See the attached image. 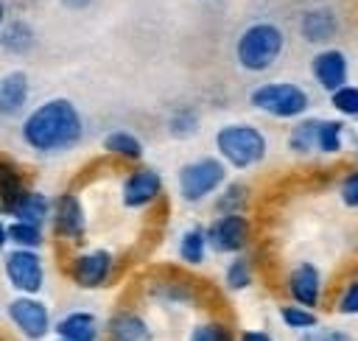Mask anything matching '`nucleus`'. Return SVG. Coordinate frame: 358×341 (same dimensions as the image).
<instances>
[{"label": "nucleus", "mask_w": 358, "mask_h": 341, "mask_svg": "<svg viewBox=\"0 0 358 341\" xmlns=\"http://www.w3.org/2000/svg\"><path fill=\"white\" fill-rule=\"evenodd\" d=\"M20 140L36 154L73 151L84 140V117L70 98H48L22 117Z\"/></svg>", "instance_id": "nucleus-1"}, {"label": "nucleus", "mask_w": 358, "mask_h": 341, "mask_svg": "<svg viewBox=\"0 0 358 341\" xmlns=\"http://www.w3.org/2000/svg\"><path fill=\"white\" fill-rule=\"evenodd\" d=\"M285 50V31L271 20L249 22L235 39V61L246 73L271 70Z\"/></svg>", "instance_id": "nucleus-2"}, {"label": "nucleus", "mask_w": 358, "mask_h": 341, "mask_svg": "<svg viewBox=\"0 0 358 341\" xmlns=\"http://www.w3.org/2000/svg\"><path fill=\"white\" fill-rule=\"evenodd\" d=\"M218 159L232 170H252L268 157V137L252 123H227L215 131Z\"/></svg>", "instance_id": "nucleus-3"}, {"label": "nucleus", "mask_w": 358, "mask_h": 341, "mask_svg": "<svg viewBox=\"0 0 358 341\" xmlns=\"http://www.w3.org/2000/svg\"><path fill=\"white\" fill-rule=\"evenodd\" d=\"M229 182V168L218 157H196L176 170V193L185 204H201Z\"/></svg>", "instance_id": "nucleus-4"}, {"label": "nucleus", "mask_w": 358, "mask_h": 341, "mask_svg": "<svg viewBox=\"0 0 358 341\" xmlns=\"http://www.w3.org/2000/svg\"><path fill=\"white\" fill-rule=\"evenodd\" d=\"M249 103L268 117L299 120L310 106V95L296 81H263L249 92Z\"/></svg>", "instance_id": "nucleus-5"}, {"label": "nucleus", "mask_w": 358, "mask_h": 341, "mask_svg": "<svg viewBox=\"0 0 358 341\" xmlns=\"http://www.w3.org/2000/svg\"><path fill=\"white\" fill-rule=\"evenodd\" d=\"M3 277L17 296H39L48 282V268L34 249H8L3 254Z\"/></svg>", "instance_id": "nucleus-6"}, {"label": "nucleus", "mask_w": 358, "mask_h": 341, "mask_svg": "<svg viewBox=\"0 0 358 341\" xmlns=\"http://www.w3.org/2000/svg\"><path fill=\"white\" fill-rule=\"evenodd\" d=\"M6 319L25 341H45L56 324L48 302L39 296H11L6 302Z\"/></svg>", "instance_id": "nucleus-7"}, {"label": "nucleus", "mask_w": 358, "mask_h": 341, "mask_svg": "<svg viewBox=\"0 0 358 341\" xmlns=\"http://www.w3.org/2000/svg\"><path fill=\"white\" fill-rule=\"evenodd\" d=\"M115 268H117V260L109 249H87L70 257L67 277L81 291H98L112 282Z\"/></svg>", "instance_id": "nucleus-8"}, {"label": "nucleus", "mask_w": 358, "mask_h": 341, "mask_svg": "<svg viewBox=\"0 0 358 341\" xmlns=\"http://www.w3.org/2000/svg\"><path fill=\"white\" fill-rule=\"evenodd\" d=\"M207 243L210 252L215 254H246L252 243V221L246 212H232V215H215L207 224Z\"/></svg>", "instance_id": "nucleus-9"}, {"label": "nucleus", "mask_w": 358, "mask_h": 341, "mask_svg": "<svg viewBox=\"0 0 358 341\" xmlns=\"http://www.w3.org/2000/svg\"><path fill=\"white\" fill-rule=\"evenodd\" d=\"M50 232L62 243H81L87 235V210L78 193L64 190L53 198V212H50Z\"/></svg>", "instance_id": "nucleus-10"}, {"label": "nucleus", "mask_w": 358, "mask_h": 341, "mask_svg": "<svg viewBox=\"0 0 358 341\" xmlns=\"http://www.w3.org/2000/svg\"><path fill=\"white\" fill-rule=\"evenodd\" d=\"M162 190H165V182H162V173L154 170V168H131L123 182H120V201L126 210H145L151 207L154 201L162 198Z\"/></svg>", "instance_id": "nucleus-11"}, {"label": "nucleus", "mask_w": 358, "mask_h": 341, "mask_svg": "<svg viewBox=\"0 0 358 341\" xmlns=\"http://www.w3.org/2000/svg\"><path fill=\"white\" fill-rule=\"evenodd\" d=\"M285 293H288V302L310 307V310H319V305L324 299L322 268L316 263H308V260L291 266L288 274H285Z\"/></svg>", "instance_id": "nucleus-12"}, {"label": "nucleus", "mask_w": 358, "mask_h": 341, "mask_svg": "<svg viewBox=\"0 0 358 341\" xmlns=\"http://www.w3.org/2000/svg\"><path fill=\"white\" fill-rule=\"evenodd\" d=\"M310 75L330 95L336 89H341L347 84V78H350V61H347L344 50H338V48H322L319 53H313V59H310Z\"/></svg>", "instance_id": "nucleus-13"}, {"label": "nucleus", "mask_w": 358, "mask_h": 341, "mask_svg": "<svg viewBox=\"0 0 358 341\" xmlns=\"http://www.w3.org/2000/svg\"><path fill=\"white\" fill-rule=\"evenodd\" d=\"M338 28H341L338 14L330 6H310L299 14V22H296V31L308 45H327L338 34Z\"/></svg>", "instance_id": "nucleus-14"}, {"label": "nucleus", "mask_w": 358, "mask_h": 341, "mask_svg": "<svg viewBox=\"0 0 358 341\" xmlns=\"http://www.w3.org/2000/svg\"><path fill=\"white\" fill-rule=\"evenodd\" d=\"M106 341H154L148 319L134 307H117L103 324Z\"/></svg>", "instance_id": "nucleus-15"}, {"label": "nucleus", "mask_w": 358, "mask_h": 341, "mask_svg": "<svg viewBox=\"0 0 358 341\" xmlns=\"http://www.w3.org/2000/svg\"><path fill=\"white\" fill-rule=\"evenodd\" d=\"M53 333L62 341H101V321L92 310L76 307L56 319Z\"/></svg>", "instance_id": "nucleus-16"}, {"label": "nucleus", "mask_w": 358, "mask_h": 341, "mask_svg": "<svg viewBox=\"0 0 358 341\" xmlns=\"http://www.w3.org/2000/svg\"><path fill=\"white\" fill-rule=\"evenodd\" d=\"M148 299L165 307H187L196 305L199 291L193 282H187L185 277H162V280H151L148 285Z\"/></svg>", "instance_id": "nucleus-17"}, {"label": "nucleus", "mask_w": 358, "mask_h": 341, "mask_svg": "<svg viewBox=\"0 0 358 341\" xmlns=\"http://www.w3.org/2000/svg\"><path fill=\"white\" fill-rule=\"evenodd\" d=\"M50 212H53V198L45 196L42 190H34V187H28V190L6 210V215H8L11 221H25V224H36V226L50 224Z\"/></svg>", "instance_id": "nucleus-18"}, {"label": "nucleus", "mask_w": 358, "mask_h": 341, "mask_svg": "<svg viewBox=\"0 0 358 341\" xmlns=\"http://www.w3.org/2000/svg\"><path fill=\"white\" fill-rule=\"evenodd\" d=\"M31 81L22 70H8L0 75V117H17L28 106Z\"/></svg>", "instance_id": "nucleus-19"}, {"label": "nucleus", "mask_w": 358, "mask_h": 341, "mask_svg": "<svg viewBox=\"0 0 358 341\" xmlns=\"http://www.w3.org/2000/svg\"><path fill=\"white\" fill-rule=\"evenodd\" d=\"M36 45V31L28 20H6V25L0 28V48L11 56H25L31 53Z\"/></svg>", "instance_id": "nucleus-20"}, {"label": "nucleus", "mask_w": 358, "mask_h": 341, "mask_svg": "<svg viewBox=\"0 0 358 341\" xmlns=\"http://www.w3.org/2000/svg\"><path fill=\"white\" fill-rule=\"evenodd\" d=\"M176 254H179V260H182L185 266H190V268L201 266V263L207 260V254H210V243H207V226H201V224L187 226V229L179 235Z\"/></svg>", "instance_id": "nucleus-21"}, {"label": "nucleus", "mask_w": 358, "mask_h": 341, "mask_svg": "<svg viewBox=\"0 0 358 341\" xmlns=\"http://www.w3.org/2000/svg\"><path fill=\"white\" fill-rule=\"evenodd\" d=\"M103 151L123 159V162H140L145 148H143V140L134 134V131H126V129H112L106 137H103Z\"/></svg>", "instance_id": "nucleus-22"}, {"label": "nucleus", "mask_w": 358, "mask_h": 341, "mask_svg": "<svg viewBox=\"0 0 358 341\" xmlns=\"http://www.w3.org/2000/svg\"><path fill=\"white\" fill-rule=\"evenodd\" d=\"M28 190V182H25V173L20 170L17 162L0 157V212L6 215V210Z\"/></svg>", "instance_id": "nucleus-23"}, {"label": "nucleus", "mask_w": 358, "mask_h": 341, "mask_svg": "<svg viewBox=\"0 0 358 341\" xmlns=\"http://www.w3.org/2000/svg\"><path fill=\"white\" fill-rule=\"evenodd\" d=\"M319 123H322V117H302L299 123H294V126H291V131H288V137H285L288 151H291V154H296V157L316 154Z\"/></svg>", "instance_id": "nucleus-24"}, {"label": "nucleus", "mask_w": 358, "mask_h": 341, "mask_svg": "<svg viewBox=\"0 0 358 341\" xmlns=\"http://www.w3.org/2000/svg\"><path fill=\"white\" fill-rule=\"evenodd\" d=\"M252 282H255V260L249 254L229 257V263L224 268V285H227V291L238 293V291L252 288Z\"/></svg>", "instance_id": "nucleus-25"}, {"label": "nucleus", "mask_w": 358, "mask_h": 341, "mask_svg": "<svg viewBox=\"0 0 358 341\" xmlns=\"http://www.w3.org/2000/svg\"><path fill=\"white\" fill-rule=\"evenodd\" d=\"M246 204H249V187L243 182H227L215 196V212L218 215L246 212Z\"/></svg>", "instance_id": "nucleus-26"}, {"label": "nucleus", "mask_w": 358, "mask_h": 341, "mask_svg": "<svg viewBox=\"0 0 358 341\" xmlns=\"http://www.w3.org/2000/svg\"><path fill=\"white\" fill-rule=\"evenodd\" d=\"M8 243H11V249L39 252L45 246V226L25 224V221H8Z\"/></svg>", "instance_id": "nucleus-27"}, {"label": "nucleus", "mask_w": 358, "mask_h": 341, "mask_svg": "<svg viewBox=\"0 0 358 341\" xmlns=\"http://www.w3.org/2000/svg\"><path fill=\"white\" fill-rule=\"evenodd\" d=\"M344 134H347L344 120H338V117L324 120L322 117V123H319V140H316V154H327V157L338 154L344 148Z\"/></svg>", "instance_id": "nucleus-28"}, {"label": "nucleus", "mask_w": 358, "mask_h": 341, "mask_svg": "<svg viewBox=\"0 0 358 341\" xmlns=\"http://www.w3.org/2000/svg\"><path fill=\"white\" fill-rule=\"evenodd\" d=\"M185 341H238V333L224 319H204L187 333Z\"/></svg>", "instance_id": "nucleus-29"}, {"label": "nucleus", "mask_w": 358, "mask_h": 341, "mask_svg": "<svg viewBox=\"0 0 358 341\" xmlns=\"http://www.w3.org/2000/svg\"><path fill=\"white\" fill-rule=\"evenodd\" d=\"M280 321H282L288 330L308 333V330L319 327V313H316V310H310V307H302V305L285 302V305H280Z\"/></svg>", "instance_id": "nucleus-30"}, {"label": "nucleus", "mask_w": 358, "mask_h": 341, "mask_svg": "<svg viewBox=\"0 0 358 341\" xmlns=\"http://www.w3.org/2000/svg\"><path fill=\"white\" fill-rule=\"evenodd\" d=\"M199 131V112L190 106H179L168 115V134L176 140H187Z\"/></svg>", "instance_id": "nucleus-31"}, {"label": "nucleus", "mask_w": 358, "mask_h": 341, "mask_svg": "<svg viewBox=\"0 0 358 341\" xmlns=\"http://www.w3.org/2000/svg\"><path fill=\"white\" fill-rule=\"evenodd\" d=\"M330 106L341 117H355L358 120V87L355 84H344L341 89H336L330 95Z\"/></svg>", "instance_id": "nucleus-32"}, {"label": "nucleus", "mask_w": 358, "mask_h": 341, "mask_svg": "<svg viewBox=\"0 0 358 341\" xmlns=\"http://www.w3.org/2000/svg\"><path fill=\"white\" fill-rule=\"evenodd\" d=\"M333 310L338 316H358V274L352 280H347V285L338 291V296L333 302Z\"/></svg>", "instance_id": "nucleus-33"}, {"label": "nucleus", "mask_w": 358, "mask_h": 341, "mask_svg": "<svg viewBox=\"0 0 358 341\" xmlns=\"http://www.w3.org/2000/svg\"><path fill=\"white\" fill-rule=\"evenodd\" d=\"M338 198H341V204L344 207H350V210H358V168H352V170H347L341 179H338Z\"/></svg>", "instance_id": "nucleus-34"}, {"label": "nucleus", "mask_w": 358, "mask_h": 341, "mask_svg": "<svg viewBox=\"0 0 358 341\" xmlns=\"http://www.w3.org/2000/svg\"><path fill=\"white\" fill-rule=\"evenodd\" d=\"M299 341H355V335L350 330H341V327H313L308 333H302Z\"/></svg>", "instance_id": "nucleus-35"}, {"label": "nucleus", "mask_w": 358, "mask_h": 341, "mask_svg": "<svg viewBox=\"0 0 358 341\" xmlns=\"http://www.w3.org/2000/svg\"><path fill=\"white\" fill-rule=\"evenodd\" d=\"M238 341H277L268 330H257V327H246L238 333Z\"/></svg>", "instance_id": "nucleus-36"}, {"label": "nucleus", "mask_w": 358, "mask_h": 341, "mask_svg": "<svg viewBox=\"0 0 358 341\" xmlns=\"http://www.w3.org/2000/svg\"><path fill=\"white\" fill-rule=\"evenodd\" d=\"M6 246H8V224L0 218V260H3V254L8 252Z\"/></svg>", "instance_id": "nucleus-37"}, {"label": "nucleus", "mask_w": 358, "mask_h": 341, "mask_svg": "<svg viewBox=\"0 0 358 341\" xmlns=\"http://www.w3.org/2000/svg\"><path fill=\"white\" fill-rule=\"evenodd\" d=\"M64 8H70V11H81V8H87L92 0H59Z\"/></svg>", "instance_id": "nucleus-38"}, {"label": "nucleus", "mask_w": 358, "mask_h": 341, "mask_svg": "<svg viewBox=\"0 0 358 341\" xmlns=\"http://www.w3.org/2000/svg\"><path fill=\"white\" fill-rule=\"evenodd\" d=\"M3 25H6V3L0 0V28H3Z\"/></svg>", "instance_id": "nucleus-39"}, {"label": "nucleus", "mask_w": 358, "mask_h": 341, "mask_svg": "<svg viewBox=\"0 0 358 341\" xmlns=\"http://www.w3.org/2000/svg\"><path fill=\"white\" fill-rule=\"evenodd\" d=\"M352 148L358 151V134H352Z\"/></svg>", "instance_id": "nucleus-40"}, {"label": "nucleus", "mask_w": 358, "mask_h": 341, "mask_svg": "<svg viewBox=\"0 0 358 341\" xmlns=\"http://www.w3.org/2000/svg\"><path fill=\"white\" fill-rule=\"evenodd\" d=\"M53 341H62V338H53Z\"/></svg>", "instance_id": "nucleus-41"}, {"label": "nucleus", "mask_w": 358, "mask_h": 341, "mask_svg": "<svg viewBox=\"0 0 358 341\" xmlns=\"http://www.w3.org/2000/svg\"><path fill=\"white\" fill-rule=\"evenodd\" d=\"M0 341H3V338H0Z\"/></svg>", "instance_id": "nucleus-42"}]
</instances>
